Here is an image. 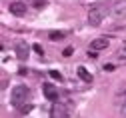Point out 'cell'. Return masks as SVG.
<instances>
[{"mask_svg": "<svg viewBox=\"0 0 126 118\" xmlns=\"http://www.w3.org/2000/svg\"><path fill=\"white\" fill-rule=\"evenodd\" d=\"M16 56H18L20 60H26V58H28V46H26L24 42L16 44Z\"/></svg>", "mask_w": 126, "mask_h": 118, "instance_id": "9c48e42d", "label": "cell"}, {"mask_svg": "<svg viewBox=\"0 0 126 118\" xmlns=\"http://www.w3.org/2000/svg\"><path fill=\"white\" fill-rule=\"evenodd\" d=\"M104 70L106 72H112L114 70V64H104Z\"/></svg>", "mask_w": 126, "mask_h": 118, "instance_id": "2e32d148", "label": "cell"}, {"mask_svg": "<svg viewBox=\"0 0 126 118\" xmlns=\"http://www.w3.org/2000/svg\"><path fill=\"white\" fill-rule=\"evenodd\" d=\"M42 92H44V98L50 100V102H56V100H58V92H56V88L52 86V84H48V82L42 86Z\"/></svg>", "mask_w": 126, "mask_h": 118, "instance_id": "8992f818", "label": "cell"}, {"mask_svg": "<svg viewBox=\"0 0 126 118\" xmlns=\"http://www.w3.org/2000/svg\"><path fill=\"white\" fill-rule=\"evenodd\" d=\"M110 44L108 36H100V38H94L90 42V52H102V50H106Z\"/></svg>", "mask_w": 126, "mask_h": 118, "instance_id": "5b68a950", "label": "cell"}, {"mask_svg": "<svg viewBox=\"0 0 126 118\" xmlns=\"http://www.w3.org/2000/svg\"><path fill=\"white\" fill-rule=\"evenodd\" d=\"M20 112H22V114H30V112H32V106H30V104H24V106H20Z\"/></svg>", "mask_w": 126, "mask_h": 118, "instance_id": "7c38bea8", "label": "cell"}, {"mask_svg": "<svg viewBox=\"0 0 126 118\" xmlns=\"http://www.w3.org/2000/svg\"><path fill=\"white\" fill-rule=\"evenodd\" d=\"M10 12H12L14 16H24V14H26V4L22 2V0H16V2L10 4Z\"/></svg>", "mask_w": 126, "mask_h": 118, "instance_id": "52a82bcc", "label": "cell"}, {"mask_svg": "<svg viewBox=\"0 0 126 118\" xmlns=\"http://www.w3.org/2000/svg\"><path fill=\"white\" fill-rule=\"evenodd\" d=\"M116 58H118V60H126V42L116 50Z\"/></svg>", "mask_w": 126, "mask_h": 118, "instance_id": "8fae6325", "label": "cell"}, {"mask_svg": "<svg viewBox=\"0 0 126 118\" xmlns=\"http://www.w3.org/2000/svg\"><path fill=\"white\" fill-rule=\"evenodd\" d=\"M50 76H52L54 80H62V74H60L58 70H50Z\"/></svg>", "mask_w": 126, "mask_h": 118, "instance_id": "4fadbf2b", "label": "cell"}, {"mask_svg": "<svg viewBox=\"0 0 126 118\" xmlns=\"http://www.w3.org/2000/svg\"><path fill=\"white\" fill-rule=\"evenodd\" d=\"M32 48L36 50V54H44V50H42V46H40V44H34Z\"/></svg>", "mask_w": 126, "mask_h": 118, "instance_id": "9a60e30c", "label": "cell"}, {"mask_svg": "<svg viewBox=\"0 0 126 118\" xmlns=\"http://www.w3.org/2000/svg\"><path fill=\"white\" fill-rule=\"evenodd\" d=\"M108 14V8L106 4H94L90 10H88V24L90 26H100Z\"/></svg>", "mask_w": 126, "mask_h": 118, "instance_id": "6da1fadb", "label": "cell"}, {"mask_svg": "<svg viewBox=\"0 0 126 118\" xmlns=\"http://www.w3.org/2000/svg\"><path fill=\"white\" fill-rule=\"evenodd\" d=\"M72 52H74V48H64V50H62V56H72Z\"/></svg>", "mask_w": 126, "mask_h": 118, "instance_id": "5bb4252c", "label": "cell"}, {"mask_svg": "<svg viewBox=\"0 0 126 118\" xmlns=\"http://www.w3.org/2000/svg\"><path fill=\"white\" fill-rule=\"evenodd\" d=\"M68 116H70V104H62L56 100L50 112V118H68Z\"/></svg>", "mask_w": 126, "mask_h": 118, "instance_id": "3957f363", "label": "cell"}, {"mask_svg": "<svg viewBox=\"0 0 126 118\" xmlns=\"http://www.w3.org/2000/svg\"><path fill=\"white\" fill-rule=\"evenodd\" d=\"M120 110H122V116H126V102L120 104Z\"/></svg>", "mask_w": 126, "mask_h": 118, "instance_id": "ac0fdd59", "label": "cell"}, {"mask_svg": "<svg viewBox=\"0 0 126 118\" xmlns=\"http://www.w3.org/2000/svg\"><path fill=\"white\" fill-rule=\"evenodd\" d=\"M118 100H120V104H122V102H126V90L120 94V98H118Z\"/></svg>", "mask_w": 126, "mask_h": 118, "instance_id": "e0dca14e", "label": "cell"}, {"mask_svg": "<svg viewBox=\"0 0 126 118\" xmlns=\"http://www.w3.org/2000/svg\"><path fill=\"white\" fill-rule=\"evenodd\" d=\"M76 74H78V78L84 80V82H92V74L84 68V66H78V68H76Z\"/></svg>", "mask_w": 126, "mask_h": 118, "instance_id": "ba28073f", "label": "cell"}, {"mask_svg": "<svg viewBox=\"0 0 126 118\" xmlns=\"http://www.w3.org/2000/svg\"><path fill=\"white\" fill-rule=\"evenodd\" d=\"M30 100V88L28 86H24V84H18V86H14V90H12V106H16V108H20V106H24L26 102Z\"/></svg>", "mask_w": 126, "mask_h": 118, "instance_id": "7a4b0ae2", "label": "cell"}, {"mask_svg": "<svg viewBox=\"0 0 126 118\" xmlns=\"http://www.w3.org/2000/svg\"><path fill=\"white\" fill-rule=\"evenodd\" d=\"M64 36H66V32H58V30H54V32H50V34H48V38L54 40V42H56V40H62Z\"/></svg>", "mask_w": 126, "mask_h": 118, "instance_id": "30bf717a", "label": "cell"}, {"mask_svg": "<svg viewBox=\"0 0 126 118\" xmlns=\"http://www.w3.org/2000/svg\"><path fill=\"white\" fill-rule=\"evenodd\" d=\"M114 18H126V0H114L112 6H110Z\"/></svg>", "mask_w": 126, "mask_h": 118, "instance_id": "277c9868", "label": "cell"}]
</instances>
